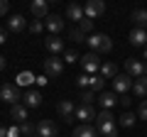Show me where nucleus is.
<instances>
[{"label":"nucleus","instance_id":"obj_17","mask_svg":"<svg viewBox=\"0 0 147 137\" xmlns=\"http://www.w3.org/2000/svg\"><path fill=\"white\" fill-rule=\"evenodd\" d=\"M22 103H25L27 108H39V105H42V95H39V91H27V93L22 95Z\"/></svg>","mask_w":147,"mask_h":137},{"label":"nucleus","instance_id":"obj_5","mask_svg":"<svg viewBox=\"0 0 147 137\" xmlns=\"http://www.w3.org/2000/svg\"><path fill=\"white\" fill-rule=\"evenodd\" d=\"M44 74L47 76H61L64 74V59H59V56L44 59Z\"/></svg>","mask_w":147,"mask_h":137},{"label":"nucleus","instance_id":"obj_34","mask_svg":"<svg viewBox=\"0 0 147 137\" xmlns=\"http://www.w3.org/2000/svg\"><path fill=\"white\" fill-rule=\"evenodd\" d=\"M137 118L147 120V100H140V105H137Z\"/></svg>","mask_w":147,"mask_h":137},{"label":"nucleus","instance_id":"obj_10","mask_svg":"<svg viewBox=\"0 0 147 137\" xmlns=\"http://www.w3.org/2000/svg\"><path fill=\"white\" fill-rule=\"evenodd\" d=\"M10 118L17 122V125H22V122H30L27 118H30V108L25 105V103H17V105L10 108Z\"/></svg>","mask_w":147,"mask_h":137},{"label":"nucleus","instance_id":"obj_28","mask_svg":"<svg viewBox=\"0 0 147 137\" xmlns=\"http://www.w3.org/2000/svg\"><path fill=\"white\" fill-rule=\"evenodd\" d=\"M91 83H93V76H84L81 74L79 79H76V86H79L81 91H91Z\"/></svg>","mask_w":147,"mask_h":137},{"label":"nucleus","instance_id":"obj_39","mask_svg":"<svg viewBox=\"0 0 147 137\" xmlns=\"http://www.w3.org/2000/svg\"><path fill=\"white\" fill-rule=\"evenodd\" d=\"M3 68H5V56L0 54V71H3Z\"/></svg>","mask_w":147,"mask_h":137},{"label":"nucleus","instance_id":"obj_43","mask_svg":"<svg viewBox=\"0 0 147 137\" xmlns=\"http://www.w3.org/2000/svg\"><path fill=\"white\" fill-rule=\"evenodd\" d=\"M32 137H39V135H32Z\"/></svg>","mask_w":147,"mask_h":137},{"label":"nucleus","instance_id":"obj_15","mask_svg":"<svg viewBox=\"0 0 147 137\" xmlns=\"http://www.w3.org/2000/svg\"><path fill=\"white\" fill-rule=\"evenodd\" d=\"M57 110H59V115L64 118V122H71V120H76V108H74V103L71 100H59V105H57Z\"/></svg>","mask_w":147,"mask_h":137},{"label":"nucleus","instance_id":"obj_35","mask_svg":"<svg viewBox=\"0 0 147 137\" xmlns=\"http://www.w3.org/2000/svg\"><path fill=\"white\" fill-rule=\"evenodd\" d=\"M7 12H10V3L7 0H0V17H5Z\"/></svg>","mask_w":147,"mask_h":137},{"label":"nucleus","instance_id":"obj_29","mask_svg":"<svg viewBox=\"0 0 147 137\" xmlns=\"http://www.w3.org/2000/svg\"><path fill=\"white\" fill-rule=\"evenodd\" d=\"M103 83H105V79H103V76H93L91 91H93V93H103Z\"/></svg>","mask_w":147,"mask_h":137},{"label":"nucleus","instance_id":"obj_11","mask_svg":"<svg viewBox=\"0 0 147 137\" xmlns=\"http://www.w3.org/2000/svg\"><path fill=\"white\" fill-rule=\"evenodd\" d=\"M30 12L34 15V20H47L49 17V3L47 0H34L30 5Z\"/></svg>","mask_w":147,"mask_h":137},{"label":"nucleus","instance_id":"obj_44","mask_svg":"<svg viewBox=\"0 0 147 137\" xmlns=\"http://www.w3.org/2000/svg\"><path fill=\"white\" fill-rule=\"evenodd\" d=\"M115 137H120V135H115Z\"/></svg>","mask_w":147,"mask_h":137},{"label":"nucleus","instance_id":"obj_2","mask_svg":"<svg viewBox=\"0 0 147 137\" xmlns=\"http://www.w3.org/2000/svg\"><path fill=\"white\" fill-rule=\"evenodd\" d=\"M86 44L91 47V52H96V54H108L110 49H113V39L108 37V34H91L88 39H86Z\"/></svg>","mask_w":147,"mask_h":137},{"label":"nucleus","instance_id":"obj_45","mask_svg":"<svg viewBox=\"0 0 147 137\" xmlns=\"http://www.w3.org/2000/svg\"><path fill=\"white\" fill-rule=\"evenodd\" d=\"M145 137H147V135H145Z\"/></svg>","mask_w":147,"mask_h":137},{"label":"nucleus","instance_id":"obj_9","mask_svg":"<svg viewBox=\"0 0 147 137\" xmlns=\"http://www.w3.org/2000/svg\"><path fill=\"white\" fill-rule=\"evenodd\" d=\"M57 132H59V127H57V122H52V120H39L37 122V135L39 137H57Z\"/></svg>","mask_w":147,"mask_h":137},{"label":"nucleus","instance_id":"obj_40","mask_svg":"<svg viewBox=\"0 0 147 137\" xmlns=\"http://www.w3.org/2000/svg\"><path fill=\"white\" fill-rule=\"evenodd\" d=\"M142 56H145V59H147V47H142Z\"/></svg>","mask_w":147,"mask_h":137},{"label":"nucleus","instance_id":"obj_36","mask_svg":"<svg viewBox=\"0 0 147 137\" xmlns=\"http://www.w3.org/2000/svg\"><path fill=\"white\" fill-rule=\"evenodd\" d=\"M5 42H7V32L0 27V44H5Z\"/></svg>","mask_w":147,"mask_h":137},{"label":"nucleus","instance_id":"obj_38","mask_svg":"<svg viewBox=\"0 0 147 137\" xmlns=\"http://www.w3.org/2000/svg\"><path fill=\"white\" fill-rule=\"evenodd\" d=\"M0 137H10V127H0Z\"/></svg>","mask_w":147,"mask_h":137},{"label":"nucleus","instance_id":"obj_22","mask_svg":"<svg viewBox=\"0 0 147 137\" xmlns=\"http://www.w3.org/2000/svg\"><path fill=\"white\" fill-rule=\"evenodd\" d=\"M7 30L10 32H22L25 30V17L22 15H12L10 20H7Z\"/></svg>","mask_w":147,"mask_h":137},{"label":"nucleus","instance_id":"obj_16","mask_svg":"<svg viewBox=\"0 0 147 137\" xmlns=\"http://www.w3.org/2000/svg\"><path fill=\"white\" fill-rule=\"evenodd\" d=\"M118 100H120V98H118L115 93H110V91H103V93L98 95V103H100V110H110V108L115 105Z\"/></svg>","mask_w":147,"mask_h":137},{"label":"nucleus","instance_id":"obj_26","mask_svg":"<svg viewBox=\"0 0 147 137\" xmlns=\"http://www.w3.org/2000/svg\"><path fill=\"white\" fill-rule=\"evenodd\" d=\"M137 122V115L135 113H123L120 118H118V125H123V127H132Z\"/></svg>","mask_w":147,"mask_h":137},{"label":"nucleus","instance_id":"obj_21","mask_svg":"<svg viewBox=\"0 0 147 137\" xmlns=\"http://www.w3.org/2000/svg\"><path fill=\"white\" fill-rule=\"evenodd\" d=\"M96 135H98V130L91 127V125H79L76 130L71 132V137H96Z\"/></svg>","mask_w":147,"mask_h":137},{"label":"nucleus","instance_id":"obj_41","mask_svg":"<svg viewBox=\"0 0 147 137\" xmlns=\"http://www.w3.org/2000/svg\"><path fill=\"white\" fill-rule=\"evenodd\" d=\"M145 76H147V64H145Z\"/></svg>","mask_w":147,"mask_h":137},{"label":"nucleus","instance_id":"obj_37","mask_svg":"<svg viewBox=\"0 0 147 137\" xmlns=\"http://www.w3.org/2000/svg\"><path fill=\"white\" fill-rule=\"evenodd\" d=\"M130 100H132V98H127V95H123V98H120V105H123V108H127V105H130Z\"/></svg>","mask_w":147,"mask_h":137},{"label":"nucleus","instance_id":"obj_20","mask_svg":"<svg viewBox=\"0 0 147 137\" xmlns=\"http://www.w3.org/2000/svg\"><path fill=\"white\" fill-rule=\"evenodd\" d=\"M132 93H135L137 98H147V76L135 79V83H132Z\"/></svg>","mask_w":147,"mask_h":137},{"label":"nucleus","instance_id":"obj_32","mask_svg":"<svg viewBox=\"0 0 147 137\" xmlns=\"http://www.w3.org/2000/svg\"><path fill=\"white\" fill-rule=\"evenodd\" d=\"M93 100H96L93 91H81V103H84V105H91Z\"/></svg>","mask_w":147,"mask_h":137},{"label":"nucleus","instance_id":"obj_19","mask_svg":"<svg viewBox=\"0 0 147 137\" xmlns=\"http://www.w3.org/2000/svg\"><path fill=\"white\" fill-rule=\"evenodd\" d=\"M66 17L69 20H76V22H81L86 17V12H84V7L79 5V3H71V5L66 7Z\"/></svg>","mask_w":147,"mask_h":137},{"label":"nucleus","instance_id":"obj_6","mask_svg":"<svg viewBox=\"0 0 147 137\" xmlns=\"http://www.w3.org/2000/svg\"><path fill=\"white\" fill-rule=\"evenodd\" d=\"M125 71H127L130 79H140V76H145V64L140 59L130 56V59H125Z\"/></svg>","mask_w":147,"mask_h":137},{"label":"nucleus","instance_id":"obj_33","mask_svg":"<svg viewBox=\"0 0 147 137\" xmlns=\"http://www.w3.org/2000/svg\"><path fill=\"white\" fill-rule=\"evenodd\" d=\"M42 30H44V22H42V20H34V22L30 25V32H32V34H39Z\"/></svg>","mask_w":147,"mask_h":137},{"label":"nucleus","instance_id":"obj_14","mask_svg":"<svg viewBox=\"0 0 147 137\" xmlns=\"http://www.w3.org/2000/svg\"><path fill=\"white\" fill-rule=\"evenodd\" d=\"M44 27L49 30V34H57L59 37V32H64V17L61 15H49L44 20Z\"/></svg>","mask_w":147,"mask_h":137},{"label":"nucleus","instance_id":"obj_25","mask_svg":"<svg viewBox=\"0 0 147 137\" xmlns=\"http://www.w3.org/2000/svg\"><path fill=\"white\" fill-rule=\"evenodd\" d=\"M32 81H37V76H34V74H30V71H20V74H17L15 86H17V88H20V86H30Z\"/></svg>","mask_w":147,"mask_h":137},{"label":"nucleus","instance_id":"obj_3","mask_svg":"<svg viewBox=\"0 0 147 137\" xmlns=\"http://www.w3.org/2000/svg\"><path fill=\"white\" fill-rule=\"evenodd\" d=\"M22 95H25V93H20V88H17L15 83H3V86H0V100H3V103L17 105V100H20Z\"/></svg>","mask_w":147,"mask_h":137},{"label":"nucleus","instance_id":"obj_8","mask_svg":"<svg viewBox=\"0 0 147 137\" xmlns=\"http://www.w3.org/2000/svg\"><path fill=\"white\" fill-rule=\"evenodd\" d=\"M132 83H135V79H130L127 74H118L115 79H113V88H115V93H123V95L132 88Z\"/></svg>","mask_w":147,"mask_h":137},{"label":"nucleus","instance_id":"obj_1","mask_svg":"<svg viewBox=\"0 0 147 137\" xmlns=\"http://www.w3.org/2000/svg\"><path fill=\"white\" fill-rule=\"evenodd\" d=\"M96 130L103 137H115L118 135V120L113 118L110 110H100L98 115H96Z\"/></svg>","mask_w":147,"mask_h":137},{"label":"nucleus","instance_id":"obj_27","mask_svg":"<svg viewBox=\"0 0 147 137\" xmlns=\"http://www.w3.org/2000/svg\"><path fill=\"white\" fill-rule=\"evenodd\" d=\"M69 39H71V42H76V44H81V42H86L88 37H86L79 27H74V30H69Z\"/></svg>","mask_w":147,"mask_h":137},{"label":"nucleus","instance_id":"obj_24","mask_svg":"<svg viewBox=\"0 0 147 137\" xmlns=\"http://www.w3.org/2000/svg\"><path fill=\"white\" fill-rule=\"evenodd\" d=\"M132 22H135L137 30H145L147 27V10H135L132 12Z\"/></svg>","mask_w":147,"mask_h":137},{"label":"nucleus","instance_id":"obj_23","mask_svg":"<svg viewBox=\"0 0 147 137\" xmlns=\"http://www.w3.org/2000/svg\"><path fill=\"white\" fill-rule=\"evenodd\" d=\"M100 76H103V79H115V76H118V66L113 61L100 64Z\"/></svg>","mask_w":147,"mask_h":137},{"label":"nucleus","instance_id":"obj_18","mask_svg":"<svg viewBox=\"0 0 147 137\" xmlns=\"http://www.w3.org/2000/svg\"><path fill=\"white\" fill-rule=\"evenodd\" d=\"M130 44L132 47H147V32L135 27V30L130 32Z\"/></svg>","mask_w":147,"mask_h":137},{"label":"nucleus","instance_id":"obj_42","mask_svg":"<svg viewBox=\"0 0 147 137\" xmlns=\"http://www.w3.org/2000/svg\"><path fill=\"white\" fill-rule=\"evenodd\" d=\"M96 137H103V135H96Z\"/></svg>","mask_w":147,"mask_h":137},{"label":"nucleus","instance_id":"obj_30","mask_svg":"<svg viewBox=\"0 0 147 137\" xmlns=\"http://www.w3.org/2000/svg\"><path fill=\"white\" fill-rule=\"evenodd\" d=\"M79 30L84 32V34H91V32H93V20H88V17H84V20L79 22Z\"/></svg>","mask_w":147,"mask_h":137},{"label":"nucleus","instance_id":"obj_31","mask_svg":"<svg viewBox=\"0 0 147 137\" xmlns=\"http://www.w3.org/2000/svg\"><path fill=\"white\" fill-rule=\"evenodd\" d=\"M79 54L74 52V49H66V52H64V64H74V61H79Z\"/></svg>","mask_w":147,"mask_h":137},{"label":"nucleus","instance_id":"obj_4","mask_svg":"<svg viewBox=\"0 0 147 137\" xmlns=\"http://www.w3.org/2000/svg\"><path fill=\"white\" fill-rule=\"evenodd\" d=\"M79 61H81V66H84L86 76H91V74H96V71H100V59H98V54H96V52L84 54Z\"/></svg>","mask_w":147,"mask_h":137},{"label":"nucleus","instance_id":"obj_7","mask_svg":"<svg viewBox=\"0 0 147 137\" xmlns=\"http://www.w3.org/2000/svg\"><path fill=\"white\" fill-rule=\"evenodd\" d=\"M84 12H86L88 20H96V17H100L105 12V3L103 0H88V3L84 5Z\"/></svg>","mask_w":147,"mask_h":137},{"label":"nucleus","instance_id":"obj_12","mask_svg":"<svg viewBox=\"0 0 147 137\" xmlns=\"http://www.w3.org/2000/svg\"><path fill=\"white\" fill-rule=\"evenodd\" d=\"M44 47H47V52L52 54V56H57L59 52H66V49H64V39L57 37V34H49V37L44 39Z\"/></svg>","mask_w":147,"mask_h":137},{"label":"nucleus","instance_id":"obj_13","mask_svg":"<svg viewBox=\"0 0 147 137\" xmlns=\"http://www.w3.org/2000/svg\"><path fill=\"white\" fill-rule=\"evenodd\" d=\"M76 120H81V125H88L91 120H96V110L91 105H84V103H81V105H76Z\"/></svg>","mask_w":147,"mask_h":137}]
</instances>
